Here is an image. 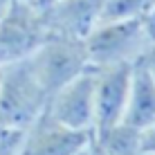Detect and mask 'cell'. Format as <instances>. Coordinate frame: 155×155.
<instances>
[{
	"mask_svg": "<svg viewBox=\"0 0 155 155\" xmlns=\"http://www.w3.org/2000/svg\"><path fill=\"white\" fill-rule=\"evenodd\" d=\"M50 36L45 7L36 0H16L0 14V68L27 61Z\"/></svg>",
	"mask_w": 155,
	"mask_h": 155,
	"instance_id": "6da1fadb",
	"label": "cell"
},
{
	"mask_svg": "<svg viewBox=\"0 0 155 155\" xmlns=\"http://www.w3.org/2000/svg\"><path fill=\"white\" fill-rule=\"evenodd\" d=\"M50 94L31 72L27 61L2 68L0 83V124L27 130L47 110Z\"/></svg>",
	"mask_w": 155,
	"mask_h": 155,
	"instance_id": "7a4b0ae2",
	"label": "cell"
},
{
	"mask_svg": "<svg viewBox=\"0 0 155 155\" xmlns=\"http://www.w3.org/2000/svg\"><path fill=\"white\" fill-rule=\"evenodd\" d=\"M27 63L50 97L90 68L85 43L65 34H50Z\"/></svg>",
	"mask_w": 155,
	"mask_h": 155,
	"instance_id": "3957f363",
	"label": "cell"
},
{
	"mask_svg": "<svg viewBox=\"0 0 155 155\" xmlns=\"http://www.w3.org/2000/svg\"><path fill=\"white\" fill-rule=\"evenodd\" d=\"M90 68L137 63L151 45L144 34L142 20L99 23L83 38Z\"/></svg>",
	"mask_w": 155,
	"mask_h": 155,
	"instance_id": "277c9868",
	"label": "cell"
},
{
	"mask_svg": "<svg viewBox=\"0 0 155 155\" xmlns=\"http://www.w3.org/2000/svg\"><path fill=\"white\" fill-rule=\"evenodd\" d=\"M133 68H135V63L92 68V74H94V133L113 128L124 121Z\"/></svg>",
	"mask_w": 155,
	"mask_h": 155,
	"instance_id": "5b68a950",
	"label": "cell"
},
{
	"mask_svg": "<svg viewBox=\"0 0 155 155\" xmlns=\"http://www.w3.org/2000/svg\"><path fill=\"white\" fill-rule=\"evenodd\" d=\"M47 115L58 124L83 133H94V74L88 68L50 97Z\"/></svg>",
	"mask_w": 155,
	"mask_h": 155,
	"instance_id": "8992f818",
	"label": "cell"
},
{
	"mask_svg": "<svg viewBox=\"0 0 155 155\" xmlns=\"http://www.w3.org/2000/svg\"><path fill=\"white\" fill-rule=\"evenodd\" d=\"M92 144V133L58 124L47 110L25 133L20 155H81Z\"/></svg>",
	"mask_w": 155,
	"mask_h": 155,
	"instance_id": "52a82bcc",
	"label": "cell"
},
{
	"mask_svg": "<svg viewBox=\"0 0 155 155\" xmlns=\"http://www.w3.org/2000/svg\"><path fill=\"white\" fill-rule=\"evenodd\" d=\"M104 5L106 0H56L43 5L50 34H65L83 41L99 25Z\"/></svg>",
	"mask_w": 155,
	"mask_h": 155,
	"instance_id": "ba28073f",
	"label": "cell"
},
{
	"mask_svg": "<svg viewBox=\"0 0 155 155\" xmlns=\"http://www.w3.org/2000/svg\"><path fill=\"white\" fill-rule=\"evenodd\" d=\"M124 124L142 133L155 124V77L146 70L142 61H137L133 68L130 90H128V101L124 110Z\"/></svg>",
	"mask_w": 155,
	"mask_h": 155,
	"instance_id": "9c48e42d",
	"label": "cell"
},
{
	"mask_svg": "<svg viewBox=\"0 0 155 155\" xmlns=\"http://www.w3.org/2000/svg\"><path fill=\"white\" fill-rule=\"evenodd\" d=\"M92 144L108 155H140L142 153V130L121 121V124H117L113 128L94 133Z\"/></svg>",
	"mask_w": 155,
	"mask_h": 155,
	"instance_id": "30bf717a",
	"label": "cell"
},
{
	"mask_svg": "<svg viewBox=\"0 0 155 155\" xmlns=\"http://www.w3.org/2000/svg\"><path fill=\"white\" fill-rule=\"evenodd\" d=\"M155 5V0H106L99 23H121L142 20L144 14Z\"/></svg>",
	"mask_w": 155,
	"mask_h": 155,
	"instance_id": "8fae6325",
	"label": "cell"
},
{
	"mask_svg": "<svg viewBox=\"0 0 155 155\" xmlns=\"http://www.w3.org/2000/svg\"><path fill=\"white\" fill-rule=\"evenodd\" d=\"M25 133L27 130H18V128H9L0 124V155H20Z\"/></svg>",
	"mask_w": 155,
	"mask_h": 155,
	"instance_id": "7c38bea8",
	"label": "cell"
},
{
	"mask_svg": "<svg viewBox=\"0 0 155 155\" xmlns=\"http://www.w3.org/2000/svg\"><path fill=\"white\" fill-rule=\"evenodd\" d=\"M142 27H144V34H146L148 43H155V5L144 14L142 18Z\"/></svg>",
	"mask_w": 155,
	"mask_h": 155,
	"instance_id": "4fadbf2b",
	"label": "cell"
},
{
	"mask_svg": "<svg viewBox=\"0 0 155 155\" xmlns=\"http://www.w3.org/2000/svg\"><path fill=\"white\" fill-rule=\"evenodd\" d=\"M142 153L155 155V124L148 128V130L142 133Z\"/></svg>",
	"mask_w": 155,
	"mask_h": 155,
	"instance_id": "5bb4252c",
	"label": "cell"
},
{
	"mask_svg": "<svg viewBox=\"0 0 155 155\" xmlns=\"http://www.w3.org/2000/svg\"><path fill=\"white\" fill-rule=\"evenodd\" d=\"M140 61L146 65V70L155 77V43H151V45L146 47V52H144V56L140 58Z\"/></svg>",
	"mask_w": 155,
	"mask_h": 155,
	"instance_id": "9a60e30c",
	"label": "cell"
},
{
	"mask_svg": "<svg viewBox=\"0 0 155 155\" xmlns=\"http://www.w3.org/2000/svg\"><path fill=\"white\" fill-rule=\"evenodd\" d=\"M90 155H108V153H104L101 148L94 146V144H90Z\"/></svg>",
	"mask_w": 155,
	"mask_h": 155,
	"instance_id": "2e32d148",
	"label": "cell"
},
{
	"mask_svg": "<svg viewBox=\"0 0 155 155\" xmlns=\"http://www.w3.org/2000/svg\"><path fill=\"white\" fill-rule=\"evenodd\" d=\"M12 2H16V0H0V14H2L5 9H7L9 5H12Z\"/></svg>",
	"mask_w": 155,
	"mask_h": 155,
	"instance_id": "e0dca14e",
	"label": "cell"
},
{
	"mask_svg": "<svg viewBox=\"0 0 155 155\" xmlns=\"http://www.w3.org/2000/svg\"><path fill=\"white\" fill-rule=\"evenodd\" d=\"M41 5H50V2H56V0H38Z\"/></svg>",
	"mask_w": 155,
	"mask_h": 155,
	"instance_id": "ac0fdd59",
	"label": "cell"
},
{
	"mask_svg": "<svg viewBox=\"0 0 155 155\" xmlns=\"http://www.w3.org/2000/svg\"><path fill=\"white\" fill-rule=\"evenodd\" d=\"M0 83H2V68H0Z\"/></svg>",
	"mask_w": 155,
	"mask_h": 155,
	"instance_id": "d6986e66",
	"label": "cell"
},
{
	"mask_svg": "<svg viewBox=\"0 0 155 155\" xmlns=\"http://www.w3.org/2000/svg\"><path fill=\"white\" fill-rule=\"evenodd\" d=\"M81 155H90V148H88V151H85V153H81Z\"/></svg>",
	"mask_w": 155,
	"mask_h": 155,
	"instance_id": "ffe728a7",
	"label": "cell"
},
{
	"mask_svg": "<svg viewBox=\"0 0 155 155\" xmlns=\"http://www.w3.org/2000/svg\"><path fill=\"white\" fill-rule=\"evenodd\" d=\"M140 155H151V153H140Z\"/></svg>",
	"mask_w": 155,
	"mask_h": 155,
	"instance_id": "44dd1931",
	"label": "cell"
}]
</instances>
